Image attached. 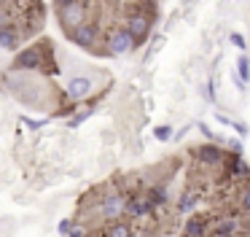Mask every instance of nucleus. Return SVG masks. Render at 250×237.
<instances>
[{"label": "nucleus", "instance_id": "1", "mask_svg": "<svg viewBox=\"0 0 250 237\" xmlns=\"http://www.w3.org/2000/svg\"><path fill=\"white\" fill-rule=\"evenodd\" d=\"M51 41L49 38H43V41L33 43V46L22 48V51H17V57H14L11 62V70H17V73H38V70H51L54 73L57 65L54 59H51Z\"/></svg>", "mask_w": 250, "mask_h": 237}, {"label": "nucleus", "instance_id": "2", "mask_svg": "<svg viewBox=\"0 0 250 237\" xmlns=\"http://www.w3.org/2000/svg\"><path fill=\"white\" fill-rule=\"evenodd\" d=\"M124 208H126V191H121L116 186L108 189L105 194H100V199H97V213L105 224L116 218H124Z\"/></svg>", "mask_w": 250, "mask_h": 237}, {"label": "nucleus", "instance_id": "3", "mask_svg": "<svg viewBox=\"0 0 250 237\" xmlns=\"http://www.w3.org/2000/svg\"><path fill=\"white\" fill-rule=\"evenodd\" d=\"M57 19H60V27L65 32H70L73 27H78L81 22L89 19V0H70L65 5H57Z\"/></svg>", "mask_w": 250, "mask_h": 237}, {"label": "nucleus", "instance_id": "4", "mask_svg": "<svg viewBox=\"0 0 250 237\" xmlns=\"http://www.w3.org/2000/svg\"><path fill=\"white\" fill-rule=\"evenodd\" d=\"M124 27L132 35V43H135V48H137V46H143V41H146L148 35H151L153 14H146V11H140V8H132L129 14L124 16Z\"/></svg>", "mask_w": 250, "mask_h": 237}, {"label": "nucleus", "instance_id": "5", "mask_svg": "<svg viewBox=\"0 0 250 237\" xmlns=\"http://www.w3.org/2000/svg\"><path fill=\"white\" fill-rule=\"evenodd\" d=\"M103 43H105L103 54H108V57H124V54H129L132 48H135V43H132V35L126 32L124 24L110 27V30L105 32Z\"/></svg>", "mask_w": 250, "mask_h": 237}, {"label": "nucleus", "instance_id": "6", "mask_svg": "<svg viewBox=\"0 0 250 237\" xmlns=\"http://www.w3.org/2000/svg\"><path fill=\"white\" fill-rule=\"evenodd\" d=\"M221 175H223V181H229V183H248L250 181V165L242 159V154L226 151V156H223V162H221Z\"/></svg>", "mask_w": 250, "mask_h": 237}, {"label": "nucleus", "instance_id": "7", "mask_svg": "<svg viewBox=\"0 0 250 237\" xmlns=\"http://www.w3.org/2000/svg\"><path fill=\"white\" fill-rule=\"evenodd\" d=\"M65 35L81 48H94L97 43H103V30H100V22H94V19L81 22V24L73 27V30L65 32Z\"/></svg>", "mask_w": 250, "mask_h": 237}, {"label": "nucleus", "instance_id": "8", "mask_svg": "<svg viewBox=\"0 0 250 237\" xmlns=\"http://www.w3.org/2000/svg\"><path fill=\"white\" fill-rule=\"evenodd\" d=\"M156 213L159 210L153 208L151 202H148V197H146V191H132V194H126V208H124V218H129V221H143V218H156Z\"/></svg>", "mask_w": 250, "mask_h": 237}, {"label": "nucleus", "instance_id": "9", "mask_svg": "<svg viewBox=\"0 0 250 237\" xmlns=\"http://www.w3.org/2000/svg\"><path fill=\"white\" fill-rule=\"evenodd\" d=\"M191 156H194V162L199 167L215 170V167H221L226 151H223L221 143H202V145H194V148H191Z\"/></svg>", "mask_w": 250, "mask_h": 237}, {"label": "nucleus", "instance_id": "10", "mask_svg": "<svg viewBox=\"0 0 250 237\" xmlns=\"http://www.w3.org/2000/svg\"><path fill=\"white\" fill-rule=\"evenodd\" d=\"M94 92V81L89 75H70L65 84V97L70 102H78V100H86L89 95Z\"/></svg>", "mask_w": 250, "mask_h": 237}, {"label": "nucleus", "instance_id": "11", "mask_svg": "<svg viewBox=\"0 0 250 237\" xmlns=\"http://www.w3.org/2000/svg\"><path fill=\"white\" fill-rule=\"evenodd\" d=\"M199 199H202V186L191 183V186H186L183 191L178 194V202H175V210H178L180 215H188V213H194V210L199 208Z\"/></svg>", "mask_w": 250, "mask_h": 237}, {"label": "nucleus", "instance_id": "12", "mask_svg": "<svg viewBox=\"0 0 250 237\" xmlns=\"http://www.w3.org/2000/svg\"><path fill=\"white\" fill-rule=\"evenodd\" d=\"M210 218L212 215H207V213L188 215L186 224H183V237H207V232H210Z\"/></svg>", "mask_w": 250, "mask_h": 237}, {"label": "nucleus", "instance_id": "13", "mask_svg": "<svg viewBox=\"0 0 250 237\" xmlns=\"http://www.w3.org/2000/svg\"><path fill=\"white\" fill-rule=\"evenodd\" d=\"M22 30H19V24L14 22V24L3 27L0 30V48L3 51H19V43H22Z\"/></svg>", "mask_w": 250, "mask_h": 237}, {"label": "nucleus", "instance_id": "14", "mask_svg": "<svg viewBox=\"0 0 250 237\" xmlns=\"http://www.w3.org/2000/svg\"><path fill=\"white\" fill-rule=\"evenodd\" d=\"M143 191H146L148 202H151L156 210H162L164 205L169 202V191H167V186H164L162 181H159V183H148V186H143Z\"/></svg>", "mask_w": 250, "mask_h": 237}, {"label": "nucleus", "instance_id": "15", "mask_svg": "<svg viewBox=\"0 0 250 237\" xmlns=\"http://www.w3.org/2000/svg\"><path fill=\"white\" fill-rule=\"evenodd\" d=\"M100 237H137V232L132 229V224L126 218H116V221H108Z\"/></svg>", "mask_w": 250, "mask_h": 237}, {"label": "nucleus", "instance_id": "16", "mask_svg": "<svg viewBox=\"0 0 250 237\" xmlns=\"http://www.w3.org/2000/svg\"><path fill=\"white\" fill-rule=\"evenodd\" d=\"M237 210L250 215V181L239 183V189H237Z\"/></svg>", "mask_w": 250, "mask_h": 237}, {"label": "nucleus", "instance_id": "17", "mask_svg": "<svg viewBox=\"0 0 250 237\" xmlns=\"http://www.w3.org/2000/svg\"><path fill=\"white\" fill-rule=\"evenodd\" d=\"M237 75H239L242 84H250V59H248V54H245V51L237 57Z\"/></svg>", "mask_w": 250, "mask_h": 237}, {"label": "nucleus", "instance_id": "18", "mask_svg": "<svg viewBox=\"0 0 250 237\" xmlns=\"http://www.w3.org/2000/svg\"><path fill=\"white\" fill-rule=\"evenodd\" d=\"M14 22H17V14L11 11V5L0 3V30H3V27H8V24H14Z\"/></svg>", "mask_w": 250, "mask_h": 237}, {"label": "nucleus", "instance_id": "19", "mask_svg": "<svg viewBox=\"0 0 250 237\" xmlns=\"http://www.w3.org/2000/svg\"><path fill=\"white\" fill-rule=\"evenodd\" d=\"M153 138H156V140H162V143L172 140V127H169V124H159V127L153 129Z\"/></svg>", "mask_w": 250, "mask_h": 237}, {"label": "nucleus", "instance_id": "20", "mask_svg": "<svg viewBox=\"0 0 250 237\" xmlns=\"http://www.w3.org/2000/svg\"><path fill=\"white\" fill-rule=\"evenodd\" d=\"M92 111H94V108H86V111H81V113H76V116H73V118H70V121H67V127H70V129H76V127H78V124H81V121H83V118H89V116H92Z\"/></svg>", "mask_w": 250, "mask_h": 237}, {"label": "nucleus", "instance_id": "21", "mask_svg": "<svg viewBox=\"0 0 250 237\" xmlns=\"http://www.w3.org/2000/svg\"><path fill=\"white\" fill-rule=\"evenodd\" d=\"M229 41H231V46L239 48V51H245V48H248V41H245V35H239V32H231V35H229Z\"/></svg>", "mask_w": 250, "mask_h": 237}, {"label": "nucleus", "instance_id": "22", "mask_svg": "<svg viewBox=\"0 0 250 237\" xmlns=\"http://www.w3.org/2000/svg\"><path fill=\"white\" fill-rule=\"evenodd\" d=\"M73 226H76V218H62V221H60V224H57V232H60V235H62V237H65V235H67V232H70V229H73Z\"/></svg>", "mask_w": 250, "mask_h": 237}, {"label": "nucleus", "instance_id": "23", "mask_svg": "<svg viewBox=\"0 0 250 237\" xmlns=\"http://www.w3.org/2000/svg\"><path fill=\"white\" fill-rule=\"evenodd\" d=\"M22 124H24L27 129H41V127L46 124V118H27V116H22Z\"/></svg>", "mask_w": 250, "mask_h": 237}, {"label": "nucleus", "instance_id": "24", "mask_svg": "<svg viewBox=\"0 0 250 237\" xmlns=\"http://www.w3.org/2000/svg\"><path fill=\"white\" fill-rule=\"evenodd\" d=\"M231 129H234V132H237L242 140L248 138V132H250V129H248V124H245V121H231Z\"/></svg>", "mask_w": 250, "mask_h": 237}, {"label": "nucleus", "instance_id": "25", "mask_svg": "<svg viewBox=\"0 0 250 237\" xmlns=\"http://www.w3.org/2000/svg\"><path fill=\"white\" fill-rule=\"evenodd\" d=\"M65 237H89V229H86V226H78V224H76V226H73V229L67 232Z\"/></svg>", "mask_w": 250, "mask_h": 237}, {"label": "nucleus", "instance_id": "26", "mask_svg": "<svg viewBox=\"0 0 250 237\" xmlns=\"http://www.w3.org/2000/svg\"><path fill=\"white\" fill-rule=\"evenodd\" d=\"M215 118L223 124V127H231V118H229V116H221V113H215Z\"/></svg>", "mask_w": 250, "mask_h": 237}, {"label": "nucleus", "instance_id": "27", "mask_svg": "<svg viewBox=\"0 0 250 237\" xmlns=\"http://www.w3.org/2000/svg\"><path fill=\"white\" fill-rule=\"evenodd\" d=\"M229 237H250L248 232H234V235H229Z\"/></svg>", "mask_w": 250, "mask_h": 237}, {"label": "nucleus", "instance_id": "28", "mask_svg": "<svg viewBox=\"0 0 250 237\" xmlns=\"http://www.w3.org/2000/svg\"><path fill=\"white\" fill-rule=\"evenodd\" d=\"M65 3H70V0H54V8L57 5H65Z\"/></svg>", "mask_w": 250, "mask_h": 237}, {"label": "nucleus", "instance_id": "29", "mask_svg": "<svg viewBox=\"0 0 250 237\" xmlns=\"http://www.w3.org/2000/svg\"><path fill=\"white\" fill-rule=\"evenodd\" d=\"M0 3H11V0H0Z\"/></svg>", "mask_w": 250, "mask_h": 237}]
</instances>
